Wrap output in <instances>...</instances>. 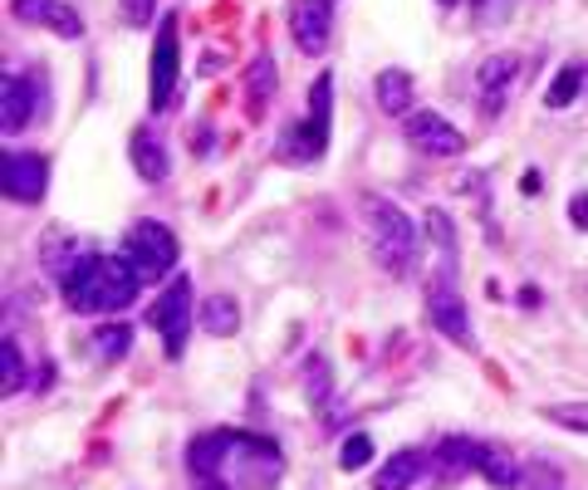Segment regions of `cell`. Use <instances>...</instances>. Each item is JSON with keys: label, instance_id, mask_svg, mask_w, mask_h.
Returning <instances> with one entry per match:
<instances>
[{"label": "cell", "instance_id": "cell-22", "mask_svg": "<svg viewBox=\"0 0 588 490\" xmlns=\"http://www.w3.org/2000/svg\"><path fill=\"white\" fill-rule=\"evenodd\" d=\"M299 378H304V392H309L314 408H324V402H329V392H333V378H329V363H324V353H309V358H304Z\"/></svg>", "mask_w": 588, "mask_h": 490}, {"label": "cell", "instance_id": "cell-34", "mask_svg": "<svg viewBox=\"0 0 588 490\" xmlns=\"http://www.w3.org/2000/svg\"><path fill=\"white\" fill-rule=\"evenodd\" d=\"M574 221H579V226H588V192L579 196V202H574Z\"/></svg>", "mask_w": 588, "mask_h": 490}, {"label": "cell", "instance_id": "cell-25", "mask_svg": "<svg viewBox=\"0 0 588 490\" xmlns=\"http://www.w3.org/2000/svg\"><path fill=\"white\" fill-rule=\"evenodd\" d=\"M128 343H133L128 324H99V333H93V349H99L103 363H118L123 353H128Z\"/></svg>", "mask_w": 588, "mask_h": 490}, {"label": "cell", "instance_id": "cell-32", "mask_svg": "<svg viewBox=\"0 0 588 490\" xmlns=\"http://www.w3.org/2000/svg\"><path fill=\"white\" fill-rule=\"evenodd\" d=\"M152 5L157 0H123V20H128V25H147V20H152Z\"/></svg>", "mask_w": 588, "mask_h": 490}, {"label": "cell", "instance_id": "cell-18", "mask_svg": "<svg viewBox=\"0 0 588 490\" xmlns=\"http://www.w3.org/2000/svg\"><path fill=\"white\" fill-rule=\"evenodd\" d=\"M476 471L486 476L496 490H510L514 481H520V466L510 461L506 446H490V442H476Z\"/></svg>", "mask_w": 588, "mask_h": 490}, {"label": "cell", "instance_id": "cell-29", "mask_svg": "<svg viewBox=\"0 0 588 490\" xmlns=\"http://www.w3.org/2000/svg\"><path fill=\"white\" fill-rule=\"evenodd\" d=\"M373 461V436H363V432H353L349 442L339 446V466L343 471H363V466Z\"/></svg>", "mask_w": 588, "mask_h": 490}, {"label": "cell", "instance_id": "cell-4", "mask_svg": "<svg viewBox=\"0 0 588 490\" xmlns=\"http://www.w3.org/2000/svg\"><path fill=\"white\" fill-rule=\"evenodd\" d=\"M123 255H128V265L138 270L143 285H152V280H162L167 270L177 265V236L167 231L162 221H138L128 231V246H123Z\"/></svg>", "mask_w": 588, "mask_h": 490}, {"label": "cell", "instance_id": "cell-15", "mask_svg": "<svg viewBox=\"0 0 588 490\" xmlns=\"http://www.w3.org/2000/svg\"><path fill=\"white\" fill-rule=\"evenodd\" d=\"M422 471H427V456L422 452H397V456H387V461L377 466L373 490H412Z\"/></svg>", "mask_w": 588, "mask_h": 490}, {"label": "cell", "instance_id": "cell-14", "mask_svg": "<svg viewBox=\"0 0 588 490\" xmlns=\"http://www.w3.org/2000/svg\"><path fill=\"white\" fill-rule=\"evenodd\" d=\"M133 167H138L143 182H167V167H172V158H167L157 128H138V133H133Z\"/></svg>", "mask_w": 588, "mask_h": 490}, {"label": "cell", "instance_id": "cell-8", "mask_svg": "<svg viewBox=\"0 0 588 490\" xmlns=\"http://www.w3.org/2000/svg\"><path fill=\"white\" fill-rule=\"evenodd\" d=\"M177 15H162L157 25V45H152V113L172 109V93H177Z\"/></svg>", "mask_w": 588, "mask_h": 490}, {"label": "cell", "instance_id": "cell-27", "mask_svg": "<svg viewBox=\"0 0 588 490\" xmlns=\"http://www.w3.org/2000/svg\"><path fill=\"white\" fill-rule=\"evenodd\" d=\"M579 83H584V69H559L554 83H550V93H544V103H550V109H564V103H574L584 93Z\"/></svg>", "mask_w": 588, "mask_h": 490}, {"label": "cell", "instance_id": "cell-12", "mask_svg": "<svg viewBox=\"0 0 588 490\" xmlns=\"http://www.w3.org/2000/svg\"><path fill=\"white\" fill-rule=\"evenodd\" d=\"M10 10H15L25 25H49L55 35H65V39L83 35V20L74 15L69 5H55V0H10Z\"/></svg>", "mask_w": 588, "mask_h": 490}, {"label": "cell", "instance_id": "cell-13", "mask_svg": "<svg viewBox=\"0 0 588 490\" xmlns=\"http://www.w3.org/2000/svg\"><path fill=\"white\" fill-rule=\"evenodd\" d=\"M230 446H236V432H206L186 446V471L192 476H220L230 461Z\"/></svg>", "mask_w": 588, "mask_h": 490}, {"label": "cell", "instance_id": "cell-24", "mask_svg": "<svg viewBox=\"0 0 588 490\" xmlns=\"http://www.w3.org/2000/svg\"><path fill=\"white\" fill-rule=\"evenodd\" d=\"M510 79H514V59H510V55H490V59H480L476 83L486 89V103H490V93H500Z\"/></svg>", "mask_w": 588, "mask_h": 490}, {"label": "cell", "instance_id": "cell-30", "mask_svg": "<svg viewBox=\"0 0 588 490\" xmlns=\"http://www.w3.org/2000/svg\"><path fill=\"white\" fill-rule=\"evenodd\" d=\"M427 231H432L437 250L456 255V231H451V221H446V212H441V206H432V212H427Z\"/></svg>", "mask_w": 588, "mask_h": 490}, {"label": "cell", "instance_id": "cell-7", "mask_svg": "<svg viewBox=\"0 0 588 490\" xmlns=\"http://www.w3.org/2000/svg\"><path fill=\"white\" fill-rule=\"evenodd\" d=\"M290 35L304 55L319 59L333 35V0H290Z\"/></svg>", "mask_w": 588, "mask_h": 490}, {"label": "cell", "instance_id": "cell-17", "mask_svg": "<svg viewBox=\"0 0 588 490\" xmlns=\"http://www.w3.org/2000/svg\"><path fill=\"white\" fill-rule=\"evenodd\" d=\"M79 260H83V250H79V241H74L69 231H49L45 246H39V265H45V275H59V285L74 275Z\"/></svg>", "mask_w": 588, "mask_h": 490}, {"label": "cell", "instance_id": "cell-26", "mask_svg": "<svg viewBox=\"0 0 588 490\" xmlns=\"http://www.w3.org/2000/svg\"><path fill=\"white\" fill-rule=\"evenodd\" d=\"M329 99H333V75H319L309 89V128L329 138Z\"/></svg>", "mask_w": 588, "mask_h": 490}, {"label": "cell", "instance_id": "cell-33", "mask_svg": "<svg viewBox=\"0 0 588 490\" xmlns=\"http://www.w3.org/2000/svg\"><path fill=\"white\" fill-rule=\"evenodd\" d=\"M192 490H230V481H220V476H196Z\"/></svg>", "mask_w": 588, "mask_h": 490}, {"label": "cell", "instance_id": "cell-5", "mask_svg": "<svg viewBox=\"0 0 588 490\" xmlns=\"http://www.w3.org/2000/svg\"><path fill=\"white\" fill-rule=\"evenodd\" d=\"M230 461H236V481L246 490H275V481L285 476V456L275 452V442H270V436H240L236 432Z\"/></svg>", "mask_w": 588, "mask_h": 490}, {"label": "cell", "instance_id": "cell-6", "mask_svg": "<svg viewBox=\"0 0 588 490\" xmlns=\"http://www.w3.org/2000/svg\"><path fill=\"white\" fill-rule=\"evenodd\" d=\"M427 315H432V324L441 339H451L456 349H476V333H471V315L466 305H461L456 285H451L446 275H437L432 285H427Z\"/></svg>", "mask_w": 588, "mask_h": 490}, {"label": "cell", "instance_id": "cell-11", "mask_svg": "<svg viewBox=\"0 0 588 490\" xmlns=\"http://www.w3.org/2000/svg\"><path fill=\"white\" fill-rule=\"evenodd\" d=\"M30 118H35V83L5 69V79H0V128L15 138L20 128H30Z\"/></svg>", "mask_w": 588, "mask_h": 490}, {"label": "cell", "instance_id": "cell-19", "mask_svg": "<svg viewBox=\"0 0 588 490\" xmlns=\"http://www.w3.org/2000/svg\"><path fill=\"white\" fill-rule=\"evenodd\" d=\"M275 59L270 55H256V65H250V75H246V103H250V113H265V103L275 99Z\"/></svg>", "mask_w": 588, "mask_h": 490}, {"label": "cell", "instance_id": "cell-9", "mask_svg": "<svg viewBox=\"0 0 588 490\" xmlns=\"http://www.w3.org/2000/svg\"><path fill=\"white\" fill-rule=\"evenodd\" d=\"M407 143L422 152H432V158H456L461 148H466V138H461L456 128H451L441 113L432 109H412L407 113Z\"/></svg>", "mask_w": 588, "mask_h": 490}, {"label": "cell", "instance_id": "cell-20", "mask_svg": "<svg viewBox=\"0 0 588 490\" xmlns=\"http://www.w3.org/2000/svg\"><path fill=\"white\" fill-rule=\"evenodd\" d=\"M202 329L212 333V339H230V333L240 329V305L230 295H212L202 305Z\"/></svg>", "mask_w": 588, "mask_h": 490}, {"label": "cell", "instance_id": "cell-1", "mask_svg": "<svg viewBox=\"0 0 588 490\" xmlns=\"http://www.w3.org/2000/svg\"><path fill=\"white\" fill-rule=\"evenodd\" d=\"M143 289L138 270L128 265V255H83L65 280V299L79 315H113V309L133 305Z\"/></svg>", "mask_w": 588, "mask_h": 490}, {"label": "cell", "instance_id": "cell-2", "mask_svg": "<svg viewBox=\"0 0 588 490\" xmlns=\"http://www.w3.org/2000/svg\"><path fill=\"white\" fill-rule=\"evenodd\" d=\"M368 226H373V255L387 275H407L417 260V226L403 206L393 202H368Z\"/></svg>", "mask_w": 588, "mask_h": 490}, {"label": "cell", "instance_id": "cell-35", "mask_svg": "<svg viewBox=\"0 0 588 490\" xmlns=\"http://www.w3.org/2000/svg\"><path fill=\"white\" fill-rule=\"evenodd\" d=\"M437 5H456V0H437Z\"/></svg>", "mask_w": 588, "mask_h": 490}, {"label": "cell", "instance_id": "cell-21", "mask_svg": "<svg viewBox=\"0 0 588 490\" xmlns=\"http://www.w3.org/2000/svg\"><path fill=\"white\" fill-rule=\"evenodd\" d=\"M437 471L441 476H461V471H476V442H466V436H446V442L437 446Z\"/></svg>", "mask_w": 588, "mask_h": 490}, {"label": "cell", "instance_id": "cell-23", "mask_svg": "<svg viewBox=\"0 0 588 490\" xmlns=\"http://www.w3.org/2000/svg\"><path fill=\"white\" fill-rule=\"evenodd\" d=\"M0 368H5V378H0V388H5V398H15L20 388H25V353H20V343L5 333V343H0Z\"/></svg>", "mask_w": 588, "mask_h": 490}, {"label": "cell", "instance_id": "cell-10", "mask_svg": "<svg viewBox=\"0 0 588 490\" xmlns=\"http://www.w3.org/2000/svg\"><path fill=\"white\" fill-rule=\"evenodd\" d=\"M45 186H49V167L39 152H5V196L20 206H35L45 202Z\"/></svg>", "mask_w": 588, "mask_h": 490}, {"label": "cell", "instance_id": "cell-31", "mask_svg": "<svg viewBox=\"0 0 588 490\" xmlns=\"http://www.w3.org/2000/svg\"><path fill=\"white\" fill-rule=\"evenodd\" d=\"M544 417H550V422H559V426H569V432H588V408H584V402H569V408H559V402H554V408H544Z\"/></svg>", "mask_w": 588, "mask_h": 490}, {"label": "cell", "instance_id": "cell-28", "mask_svg": "<svg viewBox=\"0 0 588 490\" xmlns=\"http://www.w3.org/2000/svg\"><path fill=\"white\" fill-rule=\"evenodd\" d=\"M471 10H476V25L480 30H500V25H510L514 0H471Z\"/></svg>", "mask_w": 588, "mask_h": 490}, {"label": "cell", "instance_id": "cell-16", "mask_svg": "<svg viewBox=\"0 0 588 490\" xmlns=\"http://www.w3.org/2000/svg\"><path fill=\"white\" fill-rule=\"evenodd\" d=\"M373 93H377V109L393 113V118H407V113H412V75H407V69H383L373 83Z\"/></svg>", "mask_w": 588, "mask_h": 490}, {"label": "cell", "instance_id": "cell-3", "mask_svg": "<svg viewBox=\"0 0 588 490\" xmlns=\"http://www.w3.org/2000/svg\"><path fill=\"white\" fill-rule=\"evenodd\" d=\"M147 324L157 329V339H162V353H167V358H172V363L182 358L186 329H192V280L177 275L172 285L162 289V299L147 309Z\"/></svg>", "mask_w": 588, "mask_h": 490}]
</instances>
